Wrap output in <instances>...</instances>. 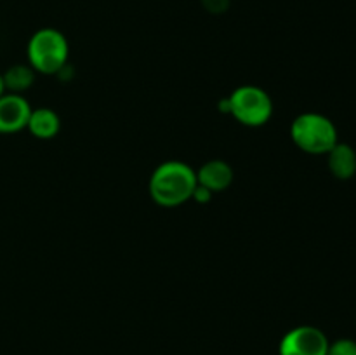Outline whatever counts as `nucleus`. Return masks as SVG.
Listing matches in <instances>:
<instances>
[{"label": "nucleus", "instance_id": "f257e3e1", "mask_svg": "<svg viewBox=\"0 0 356 355\" xmlns=\"http://www.w3.org/2000/svg\"><path fill=\"white\" fill-rule=\"evenodd\" d=\"M197 171L183 160H165L153 169L148 191L156 205L179 207L191 200L197 188Z\"/></svg>", "mask_w": 356, "mask_h": 355}, {"label": "nucleus", "instance_id": "f03ea898", "mask_svg": "<svg viewBox=\"0 0 356 355\" xmlns=\"http://www.w3.org/2000/svg\"><path fill=\"white\" fill-rule=\"evenodd\" d=\"M28 65L42 75H58L70 58L68 38L56 28H40L26 45Z\"/></svg>", "mask_w": 356, "mask_h": 355}, {"label": "nucleus", "instance_id": "7ed1b4c3", "mask_svg": "<svg viewBox=\"0 0 356 355\" xmlns=\"http://www.w3.org/2000/svg\"><path fill=\"white\" fill-rule=\"evenodd\" d=\"M291 138L292 143L308 155H327L339 141L336 124L316 111H305L292 120Z\"/></svg>", "mask_w": 356, "mask_h": 355}, {"label": "nucleus", "instance_id": "20e7f679", "mask_svg": "<svg viewBox=\"0 0 356 355\" xmlns=\"http://www.w3.org/2000/svg\"><path fill=\"white\" fill-rule=\"evenodd\" d=\"M221 110L245 127H261L273 117V100L257 86H240L221 101Z\"/></svg>", "mask_w": 356, "mask_h": 355}, {"label": "nucleus", "instance_id": "39448f33", "mask_svg": "<svg viewBox=\"0 0 356 355\" xmlns=\"http://www.w3.org/2000/svg\"><path fill=\"white\" fill-rule=\"evenodd\" d=\"M329 343V338L320 327L298 326L284 334L278 355H327Z\"/></svg>", "mask_w": 356, "mask_h": 355}, {"label": "nucleus", "instance_id": "423d86ee", "mask_svg": "<svg viewBox=\"0 0 356 355\" xmlns=\"http://www.w3.org/2000/svg\"><path fill=\"white\" fill-rule=\"evenodd\" d=\"M31 106L23 94L3 93L0 96V134H16L28 125Z\"/></svg>", "mask_w": 356, "mask_h": 355}, {"label": "nucleus", "instance_id": "0eeeda50", "mask_svg": "<svg viewBox=\"0 0 356 355\" xmlns=\"http://www.w3.org/2000/svg\"><path fill=\"white\" fill-rule=\"evenodd\" d=\"M233 180H235V173H233V167L226 160H207L197 169V183L200 187L207 188L212 194L228 190L232 187Z\"/></svg>", "mask_w": 356, "mask_h": 355}, {"label": "nucleus", "instance_id": "6e6552de", "mask_svg": "<svg viewBox=\"0 0 356 355\" xmlns=\"http://www.w3.org/2000/svg\"><path fill=\"white\" fill-rule=\"evenodd\" d=\"M59 129H61V118H59V115L52 108H31L26 131L33 138L47 141V139H52L58 136Z\"/></svg>", "mask_w": 356, "mask_h": 355}, {"label": "nucleus", "instance_id": "1a4fd4ad", "mask_svg": "<svg viewBox=\"0 0 356 355\" xmlns=\"http://www.w3.org/2000/svg\"><path fill=\"white\" fill-rule=\"evenodd\" d=\"M327 164L334 178L348 181L356 174V152L348 143L337 141L334 148L327 153Z\"/></svg>", "mask_w": 356, "mask_h": 355}, {"label": "nucleus", "instance_id": "9d476101", "mask_svg": "<svg viewBox=\"0 0 356 355\" xmlns=\"http://www.w3.org/2000/svg\"><path fill=\"white\" fill-rule=\"evenodd\" d=\"M35 77H37V72H35L28 63H17V65L9 66V68L2 73L6 93H26V90L35 84Z\"/></svg>", "mask_w": 356, "mask_h": 355}, {"label": "nucleus", "instance_id": "9b49d317", "mask_svg": "<svg viewBox=\"0 0 356 355\" xmlns=\"http://www.w3.org/2000/svg\"><path fill=\"white\" fill-rule=\"evenodd\" d=\"M327 355H356V341L351 338H339L329 343Z\"/></svg>", "mask_w": 356, "mask_h": 355}, {"label": "nucleus", "instance_id": "f8f14e48", "mask_svg": "<svg viewBox=\"0 0 356 355\" xmlns=\"http://www.w3.org/2000/svg\"><path fill=\"white\" fill-rule=\"evenodd\" d=\"M200 2L212 14H221L229 7V0H200Z\"/></svg>", "mask_w": 356, "mask_h": 355}, {"label": "nucleus", "instance_id": "ddd939ff", "mask_svg": "<svg viewBox=\"0 0 356 355\" xmlns=\"http://www.w3.org/2000/svg\"><path fill=\"white\" fill-rule=\"evenodd\" d=\"M212 191H209L207 188L200 187V184H197V188H195L193 191V197H191V200L198 202V204H207V202H211L212 198Z\"/></svg>", "mask_w": 356, "mask_h": 355}, {"label": "nucleus", "instance_id": "4468645a", "mask_svg": "<svg viewBox=\"0 0 356 355\" xmlns=\"http://www.w3.org/2000/svg\"><path fill=\"white\" fill-rule=\"evenodd\" d=\"M6 93V87H3V79H2V72H0V96Z\"/></svg>", "mask_w": 356, "mask_h": 355}]
</instances>
